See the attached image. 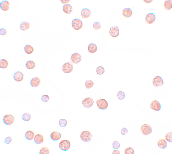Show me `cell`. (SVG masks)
<instances>
[{"label": "cell", "mask_w": 172, "mask_h": 154, "mask_svg": "<svg viewBox=\"0 0 172 154\" xmlns=\"http://www.w3.org/2000/svg\"><path fill=\"white\" fill-rule=\"evenodd\" d=\"M80 138L82 141L84 142H88L92 140V135L90 131H84L81 134Z\"/></svg>", "instance_id": "1"}, {"label": "cell", "mask_w": 172, "mask_h": 154, "mask_svg": "<svg viewBox=\"0 0 172 154\" xmlns=\"http://www.w3.org/2000/svg\"><path fill=\"white\" fill-rule=\"evenodd\" d=\"M140 130L142 134L145 136L150 134L152 132L151 127L147 124H143L141 127Z\"/></svg>", "instance_id": "2"}, {"label": "cell", "mask_w": 172, "mask_h": 154, "mask_svg": "<svg viewBox=\"0 0 172 154\" xmlns=\"http://www.w3.org/2000/svg\"><path fill=\"white\" fill-rule=\"evenodd\" d=\"M70 141L68 140H62L60 142L59 147L61 150L67 151L70 148Z\"/></svg>", "instance_id": "3"}, {"label": "cell", "mask_w": 172, "mask_h": 154, "mask_svg": "<svg viewBox=\"0 0 172 154\" xmlns=\"http://www.w3.org/2000/svg\"><path fill=\"white\" fill-rule=\"evenodd\" d=\"M72 26L74 29L78 31L81 29L82 27V22L79 19H75L72 20Z\"/></svg>", "instance_id": "4"}, {"label": "cell", "mask_w": 172, "mask_h": 154, "mask_svg": "<svg viewBox=\"0 0 172 154\" xmlns=\"http://www.w3.org/2000/svg\"><path fill=\"white\" fill-rule=\"evenodd\" d=\"M97 106L101 110H105L108 108V103L105 99L101 98L96 102Z\"/></svg>", "instance_id": "5"}, {"label": "cell", "mask_w": 172, "mask_h": 154, "mask_svg": "<svg viewBox=\"0 0 172 154\" xmlns=\"http://www.w3.org/2000/svg\"><path fill=\"white\" fill-rule=\"evenodd\" d=\"M73 68V66L72 64L69 62H67L63 65L62 70L65 74H69L72 71Z\"/></svg>", "instance_id": "6"}, {"label": "cell", "mask_w": 172, "mask_h": 154, "mask_svg": "<svg viewBox=\"0 0 172 154\" xmlns=\"http://www.w3.org/2000/svg\"><path fill=\"white\" fill-rule=\"evenodd\" d=\"M15 120V118L14 116L11 114H7L3 117V120L5 124L9 125L13 124Z\"/></svg>", "instance_id": "7"}, {"label": "cell", "mask_w": 172, "mask_h": 154, "mask_svg": "<svg viewBox=\"0 0 172 154\" xmlns=\"http://www.w3.org/2000/svg\"><path fill=\"white\" fill-rule=\"evenodd\" d=\"M70 60L72 63L78 64L81 61L82 56L78 52H75L72 54L71 56Z\"/></svg>", "instance_id": "8"}, {"label": "cell", "mask_w": 172, "mask_h": 154, "mask_svg": "<svg viewBox=\"0 0 172 154\" xmlns=\"http://www.w3.org/2000/svg\"><path fill=\"white\" fill-rule=\"evenodd\" d=\"M152 84L155 87L160 86L163 84L164 81L163 78L161 76H155L153 79Z\"/></svg>", "instance_id": "9"}, {"label": "cell", "mask_w": 172, "mask_h": 154, "mask_svg": "<svg viewBox=\"0 0 172 154\" xmlns=\"http://www.w3.org/2000/svg\"><path fill=\"white\" fill-rule=\"evenodd\" d=\"M94 103L93 99L90 97H88L84 99L82 101V104L86 108H90L92 107Z\"/></svg>", "instance_id": "10"}, {"label": "cell", "mask_w": 172, "mask_h": 154, "mask_svg": "<svg viewBox=\"0 0 172 154\" xmlns=\"http://www.w3.org/2000/svg\"><path fill=\"white\" fill-rule=\"evenodd\" d=\"M150 107L151 109L157 112L160 110L161 108L160 103L156 100L152 101L150 105Z\"/></svg>", "instance_id": "11"}, {"label": "cell", "mask_w": 172, "mask_h": 154, "mask_svg": "<svg viewBox=\"0 0 172 154\" xmlns=\"http://www.w3.org/2000/svg\"><path fill=\"white\" fill-rule=\"evenodd\" d=\"M155 20L156 17L154 14L149 13L147 14L145 18V23L150 25L153 23Z\"/></svg>", "instance_id": "12"}, {"label": "cell", "mask_w": 172, "mask_h": 154, "mask_svg": "<svg viewBox=\"0 0 172 154\" xmlns=\"http://www.w3.org/2000/svg\"><path fill=\"white\" fill-rule=\"evenodd\" d=\"M110 35L113 38H116L118 36L119 34V30L118 26H112L110 28Z\"/></svg>", "instance_id": "13"}, {"label": "cell", "mask_w": 172, "mask_h": 154, "mask_svg": "<svg viewBox=\"0 0 172 154\" xmlns=\"http://www.w3.org/2000/svg\"><path fill=\"white\" fill-rule=\"evenodd\" d=\"M10 4L7 0H3L0 3V8L5 12L9 11L10 9Z\"/></svg>", "instance_id": "14"}, {"label": "cell", "mask_w": 172, "mask_h": 154, "mask_svg": "<svg viewBox=\"0 0 172 154\" xmlns=\"http://www.w3.org/2000/svg\"><path fill=\"white\" fill-rule=\"evenodd\" d=\"M14 80L17 82H19L23 80L24 75L21 72H17L14 74L13 76Z\"/></svg>", "instance_id": "15"}, {"label": "cell", "mask_w": 172, "mask_h": 154, "mask_svg": "<svg viewBox=\"0 0 172 154\" xmlns=\"http://www.w3.org/2000/svg\"><path fill=\"white\" fill-rule=\"evenodd\" d=\"M41 82L39 78L35 77L32 78L30 80V84L32 87L36 88L40 86Z\"/></svg>", "instance_id": "16"}, {"label": "cell", "mask_w": 172, "mask_h": 154, "mask_svg": "<svg viewBox=\"0 0 172 154\" xmlns=\"http://www.w3.org/2000/svg\"><path fill=\"white\" fill-rule=\"evenodd\" d=\"M132 14V10L129 8H125L122 11L123 15L124 17L127 18L130 17Z\"/></svg>", "instance_id": "17"}, {"label": "cell", "mask_w": 172, "mask_h": 154, "mask_svg": "<svg viewBox=\"0 0 172 154\" xmlns=\"http://www.w3.org/2000/svg\"><path fill=\"white\" fill-rule=\"evenodd\" d=\"M50 137L52 140L57 141L61 138V134L60 132L57 131H54L51 133Z\"/></svg>", "instance_id": "18"}, {"label": "cell", "mask_w": 172, "mask_h": 154, "mask_svg": "<svg viewBox=\"0 0 172 154\" xmlns=\"http://www.w3.org/2000/svg\"><path fill=\"white\" fill-rule=\"evenodd\" d=\"M44 140L43 136L40 134L36 135L34 138V142L38 144H39L43 143Z\"/></svg>", "instance_id": "19"}, {"label": "cell", "mask_w": 172, "mask_h": 154, "mask_svg": "<svg viewBox=\"0 0 172 154\" xmlns=\"http://www.w3.org/2000/svg\"><path fill=\"white\" fill-rule=\"evenodd\" d=\"M62 10L65 13L70 14L71 13L73 9L71 5L69 4H66L63 5L62 7Z\"/></svg>", "instance_id": "20"}, {"label": "cell", "mask_w": 172, "mask_h": 154, "mask_svg": "<svg viewBox=\"0 0 172 154\" xmlns=\"http://www.w3.org/2000/svg\"><path fill=\"white\" fill-rule=\"evenodd\" d=\"M157 145L161 149H164L167 148V143L164 139H160L158 142Z\"/></svg>", "instance_id": "21"}, {"label": "cell", "mask_w": 172, "mask_h": 154, "mask_svg": "<svg viewBox=\"0 0 172 154\" xmlns=\"http://www.w3.org/2000/svg\"><path fill=\"white\" fill-rule=\"evenodd\" d=\"M82 17L83 19H86L90 17L91 15V12L90 10L88 8L83 9L81 12Z\"/></svg>", "instance_id": "22"}, {"label": "cell", "mask_w": 172, "mask_h": 154, "mask_svg": "<svg viewBox=\"0 0 172 154\" xmlns=\"http://www.w3.org/2000/svg\"><path fill=\"white\" fill-rule=\"evenodd\" d=\"M88 49L89 52L94 54L98 50V47L96 44L94 43H91L89 44Z\"/></svg>", "instance_id": "23"}, {"label": "cell", "mask_w": 172, "mask_h": 154, "mask_svg": "<svg viewBox=\"0 0 172 154\" xmlns=\"http://www.w3.org/2000/svg\"><path fill=\"white\" fill-rule=\"evenodd\" d=\"M30 28V24L28 22L23 21L20 24V28L22 31H26L29 30Z\"/></svg>", "instance_id": "24"}, {"label": "cell", "mask_w": 172, "mask_h": 154, "mask_svg": "<svg viewBox=\"0 0 172 154\" xmlns=\"http://www.w3.org/2000/svg\"><path fill=\"white\" fill-rule=\"evenodd\" d=\"M25 137L26 139L29 140H32L35 137V134L33 131L29 130L26 132Z\"/></svg>", "instance_id": "25"}, {"label": "cell", "mask_w": 172, "mask_h": 154, "mask_svg": "<svg viewBox=\"0 0 172 154\" xmlns=\"http://www.w3.org/2000/svg\"><path fill=\"white\" fill-rule=\"evenodd\" d=\"M24 50L26 53L31 54L33 53L34 49L33 46L27 44L24 46Z\"/></svg>", "instance_id": "26"}, {"label": "cell", "mask_w": 172, "mask_h": 154, "mask_svg": "<svg viewBox=\"0 0 172 154\" xmlns=\"http://www.w3.org/2000/svg\"><path fill=\"white\" fill-rule=\"evenodd\" d=\"M25 66L26 68L29 70H33L35 68V64L33 61L29 60L26 62Z\"/></svg>", "instance_id": "27"}, {"label": "cell", "mask_w": 172, "mask_h": 154, "mask_svg": "<svg viewBox=\"0 0 172 154\" xmlns=\"http://www.w3.org/2000/svg\"><path fill=\"white\" fill-rule=\"evenodd\" d=\"M164 7L166 10L168 11L172 8V0H166L164 4Z\"/></svg>", "instance_id": "28"}, {"label": "cell", "mask_w": 172, "mask_h": 154, "mask_svg": "<svg viewBox=\"0 0 172 154\" xmlns=\"http://www.w3.org/2000/svg\"><path fill=\"white\" fill-rule=\"evenodd\" d=\"M9 66V63L7 60L4 59L0 60V68L5 69L7 68Z\"/></svg>", "instance_id": "29"}, {"label": "cell", "mask_w": 172, "mask_h": 154, "mask_svg": "<svg viewBox=\"0 0 172 154\" xmlns=\"http://www.w3.org/2000/svg\"><path fill=\"white\" fill-rule=\"evenodd\" d=\"M31 118V115L30 113H26L22 116L23 120L25 121H29Z\"/></svg>", "instance_id": "30"}, {"label": "cell", "mask_w": 172, "mask_h": 154, "mask_svg": "<svg viewBox=\"0 0 172 154\" xmlns=\"http://www.w3.org/2000/svg\"><path fill=\"white\" fill-rule=\"evenodd\" d=\"M94 83L91 80H89L86 81L85 83L86 88L87 89H90L92 88L94 86Z\"/></svg>", "instance_id": "31"}, {"label": "cell", "mask_w": 172, "mask_h": 154, "mask_svg": "<svg viewBox=\"0 0 172 154\" xmlns=\"http://www.w3.org/2000/svg\"><path fill=\"white\" fill-rule=\"evenodd\" d=\"M49 150L47 147H42L39 152L40 154H49Z\"/></svg>", "instance_id": "32"}, {"label": "cell", "mask_w": 172, "mask_h": 154, "mask_svg": "<svg viewBox=\"0 0 172 154\" xmlns=\"http://www.w3.org/2000/svg\"><path fill=\"white\" fill-rule=\"evenodd\" d=\"M67 123V121L65 119H60L59 121V124L61 127H65Z\"/></svg>", "instance_id": "33"}, {"label": "cell", "mask_w": 172, "mask_h": 154, "mask_svg": "<svg viewBox=\"0 0 172 154\" xmlns=\"http://www.w3.org/2000/svg\"><path fill=\"white\" fill-rule=\"evenodd\" d=\"M104 68L102 66H99L96 69V72L99 75H102L105 72Z\"/></svg>", "instance_id": "34"}, {"label": "cell", "mask_w": 172, "mask_h": 154, "mask_svg": "<svg viewBox=\"0 0 172 154\" xmlns=\"http://www.w3.org/2000/svg\"><path fill=\"white\" fill-rule=\"evenodd\" d=\"M125 154H134L135 151L131 147H129L125 150Z\"/></svg>", "instance_id": "35"}, {"label": "cell", "mask_w": 172, "mask_h": 154, "mask_svg": "<svg viewBox=\"0 0 172 154\" xmlns=\"http://www.w3.org/2000/svg\"><path fill=\"white\" fill-rule=\"evenodd\" d=\"M117 96L119 100H122L125 98V94L124 92L120 91L117 92Z\"/></svg>", "instance_id": "36"}, {"label": "cell", "mask_w": 172, "mask_h": 154, "mask_svg": "<svg viewBox=\"0 0 172 154\" xmlns=\"http://www.w3.org/2000/svg\"><path fill=\"white\" fill-rule=\"evenodd\" d=\"M165 138L169 142H172V132L167 133L165 135Z\"/></svg>", "instance_id": "37"}, {"label": "cell", "mask_w": 172, "mask_h": 154, "mask_svg": "<svg viewBox=\"0 0 172 154\" xmlns=\"http://www.w3.org/2000/svg\"><path fill=\"white\" fill-rule=\"evenodd\" d=\"M93 28L95 30H98L101 28V25L100 23L98 22H95L93 24Z\"/></svg>", "instance_id": "38"}, {"label": "cell", "mask_w": 172, "mask_h": 154, "mask_svg": "<svg viewBox=\"0 0 172 154\" xmlns=\"http://www.w3.org/2000/svg\"><path fill=\"white\" fill-rule=\"evenodd\" d=\"M50 99V97L48 95H44L41 97V99L42 102H48Z\"/></svg>", "instance_id": "39"}, {"label": "cell", "mask_w": 172, "mask_h": 154, "mask_svg": "<svg viewBox=\"0 0 172 154\" xmlns=\"http://www.w3.org/2000/svg\"><path fill=\"white\" fill-rule=\"evenodd\" d=\"M113 148L114 149H118L120 147V144L118 141H115L112 144Z\"/></svg>", "instance_id": "40"}, {"label": "cell", "mask_w": 172, "mask_h": 154, "mask_svg": "<svg viewBox=\"0 0 172 154\" xmlns=\"http://www.w3.org/2000/svg\"><path fill=\"white\" fill-rule=\"evenodd\" d=\"M121 134L123 136H125L128 132V130L125 128L123 127L121 129Z\"/></svg>", "instance_id": "41"}, {"label": "cell", "mask_w": 172, "mask_h": 154, "mask_svg": "<svg viewBox=\"0 0 172 154\" xmlns=\"http://www.w3.org/2000/svg\"><path fill=\"white\" fill-rule=\"evenodd\" d=\"M12 141V138L11 136H8L5 138V142L7 144H9L11 143Z\"/></svg>", "instance_id": "42"}, {"label": "cell", "mask_w": 172, "mask_h": 154, "mask_svg": "<svg viewBox=\"0 0 172 154\" xmlns=\"http://www.w3.org/2000/svg\"><path fill=\"white\" fill-rule=\"evenodd\" d=\"M7 34V30L5 28H2L0 29V34L2 36H5Z\"/></svg>", "instance_id": "43"}, {"label": "cell", "mask_w": 172, "mask_h": 154, "mask_svg": "<svg viewBox=\"0 0 172 154\" xmlns=\"http://www.w3.org/2000/svg\"><path fill=\"white\" fill-rule=\"evenodd\" d=\"M112 154H120L121 153L120 151L116 149L113 151Z\"/></svg>", "instance_id": "44"}, {"label": "cell", "mask_w": 172, "mask_h": 154, "mask_svg": "<svg viewBox=\"0 0 172 154\" xmlns=\"http://www.w3.org/2000/svg\"><path fill=\"white\" fill-rule=\"evenodd\" d=\"M61 2L62 4H66L70 2V0H61Z\"/></svg>", "instance_id": "45"}, {"label": "cell", "mask_w": 172, "mask_h": 154, "mask_svg": "<svg viewBox=\"0 0 172 154\" xmlns=\"http://www.w3.org/2000/svg\"><path fill=\"white\" fill-rule=\"evenodd\" d=\"M143 1L146 3L149 4L153 0H143Z\"/></svg>", "instance_id": "46"}]
</instances>
